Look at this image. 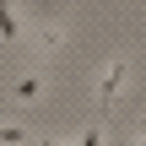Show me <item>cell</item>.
Returning a JSON list of instances; mask_svg holds the SVG:
<instances>
[{
  "instance_id": "6da1fadb",
  "label": "cell",
  "mask_w": 146,
  "mask_h": 146,
  "mask_svg": "<svg viewBox=\"0 0 146 146\" xmlns=\"http://www.w3.org/2000/svg\"><path fill=\"white\" fill-rule=\"evenodd\" d=\"M125 76H130V60H108V65H103V92H98V119H108V114H114V98H119Z\"/></svg>"
},
{
  "instance_id": "7a4b0ae2",
  "label": "cell",
  "mask_w": 146,
  "mask_h": 146,
  "mask_svg": "<svg viewBox=\"0 0 146 146\" xmlns=\"http://www.w3.org/2000/svg\"><path fill=\"white\" fill-rule=\"evenodd\" d=\"M22 22H16V0H0V43H16Z\"/></svg>"
},
{
  "instance_id": "3957f363",
  "label": "cell",
  "mask_w": 146,
  "mask_h": 146,
  "mask_svg": "<svg viewBox=\"0 0 146 146\" xmlns=\"http://www.w3.org/2000/svg\"><path fill=\"white\" fill-rule=\"evenodd\" d=\"M38 92H43V76H22V81L11 87V98H16V103H33Z\"/></svg>"
},
{
  "instance_id": "277c9868",
  "label": "cell",
  "mask_w": 146,
  "mask_h": 146,
  "mask_svg": "<svg viewBox=\"0 0 146 146\" xmlns=\"http://www.w3.org/2000/svg\"><path fill=\"white\" fill-rule=\"evenodd\" d=\"M27 125H0V146H27Z\"/></svg>"
},
{
  "instance_id": "5b68a950",
  "label": "cell",
  "mask_w": 146,
  "mask_h": 146,
  "mask_svg": "<svg viewBox=\"0 0 146 146\" xmlns=\"http://www.w3.org/2000/svg\"><path fill=\"white\" fill-rule=\"evenodd\" d=\"M103 125H108V119H98V125H92V130H87L76 146H103Z\"/></svg>"
},
{
  "instance_id": "8992f818",
  "label": "cell",
  "mask_w": 146,
  "mask_h": 146,
  "mask_svg": "<svg viewBox=\"0 0 146 146\" xmlns=\"http://www.w3.org/2000/svg\"><path fill=\"white\" fill-rule=\"evenodd\" d=\"M135 135H141V141H135V146H146V114H141V125H135Z\"/></svg>"
}]
</instances>
